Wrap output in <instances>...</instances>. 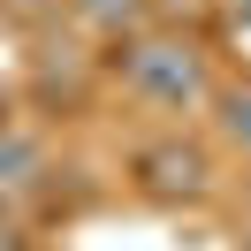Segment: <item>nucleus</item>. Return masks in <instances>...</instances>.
I'll return each mask as SVG.
<instances>
[{
  "label": "nucleus",
  "mask_w": 251,
  "mask_h": 251,
  "mask_svg": "<svg viewBox=\"0 0 251 251\" xmlns=\"http://www.w3.org/2000/svg\"><path fill=\"white\" fill-rule=\"evenodd\" d=\"M114 76L137 99L145 114H198L213 99V69H205V46L183 31H129L114 46Z\"/></svg>",
  "instance_id": "nucleus-1"
},
{
  "label": "nucleus",
  "mask_w": 251,
  "mask_h": 251,
  "mask_svg": "<svg viewBox=\"0 0 251 251\" xmlns=\"http://www.w3.org/2000/svg\"><path fill=\"white\" fill-rule=\"evenodd\" d=\"M46 175H53V152H46V137H38L31 122H0V205H23V198H38L46 190Z\"/></svg>",
  "instance_id": "nucleus-3"
},
{
  "label": "nucleus",
  "mask_w": 251,
  "mask_h": 251,
  "mask_svg": "<svg viewBox=\"0 0 251 251\" xmlns=\"http://www.w3.org/2000/svg\"><path fill=\"white\" fill-rule=\"evenodd\" d=\"M129 183H137V198L152 205H190L205 198V183H213V160H205V145L190 137H152L129 152Z\"/></svg>",
  "instance_id": "nucleus-2"
},
{
  "label": "nucleus",
  "mask_w": 251,
  "mask_h": 251,
  "mask_svg": "<svg viewBox=\"0 0 251 251\" xmlns=\"http://www.w3.org/2000/svg\"><path fill=\"white\" fill-rule=\"evenodd\" d=\"M213 137L228 145V152H244L251 160V76H236V84H213Z\"/></svg>",
  "instance_id": "nucleus-4"
},
{
  "label": "nucleus",
  "mask_w": 251,
  "mask_h": 251,
  "mask_svg": "<svg viewBox=\"0 0 251 251\" xmlns=\"http://www.w3.org/2000/svg\"><path fill=\"white\" fill-rule=\"evenodd\" d=\"M69 8H76V23L92 38H114V46L129 31H145V0H69Z\"/></svg>",
  "instance_id": "nucleus-5"
},
{
  "label": "nucleus",
  "mask_w": 251,
  "mask_h": 251,
  "mask_svg": "<svg viewBox=\"0 0 251 251\" xmlns=\"http://www.w3.org/2000/svg\"><path fill=\"white\" fill-rule=\"evenodd\" d=\"M236 251H251V228H244V236H236Z\"/></svg>",
  "instance_id": "nucleus-8"
},
{
  "label": "nucleus",
  "mask_w": 251,
  "mask_h": 251,
  "mask_svg": "<svg viewBox=\"0 0 251 251\" xmlns=\"http://www.w3.org/2000/svg\"><path fill=\"white\" fill-rule=\"evenodd\" d=\"M8 114H16V92H8V76H0V122H8Z\"/></svg>",
  "instance_id": "nucleus-7"
},
{
  "label": "nucleus",
  "mask_w": 251,
  "mask_h": 251,
  "mask_svg": "<svg viewBox=\"0 0 251 251\" xmlns=\"http://www.w3.org/2000/svg\"><path fill=\"white\" fill-rule=\"evenodd\" d=\"M0 251H31V228H23L16 205H0Z\"/></svg>",
  "instance_id": "nucleus-6"
}]
</instances>
